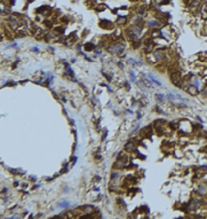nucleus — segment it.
<instances>
[{"label": "nucleus", "mask_w": 207, "mask_h": 219, "mask_svg": "<svg viewBox=\"0 0 207 219\" xmlns=\"http://www.w3.org/2000/svg\"><path fill=\"white\" fill-rule=\"evenodd\" d=\"M82 210H84L85 213H92V212H93V206H84V208H82Z\"/></svg>", "instance_id": "ddd939ff"}, {"label": "nucleus", "mask_w": 207, "mask_h": 219, "mask_svg": "<svg viewBox=\"0 0 207 219\" xmlns=\"http://www.w3.org/2000/svg\"><path fill=\"white\" fill-rule=\"evenodd\" d=\"M58 206H60V208H68V206H69V202L63 201L62 203H60V204H58Z\"/></svg>", "instance_id": "dca6fc26"}, {"label": "nucleus", "mask_w": 207, "mask_h": 219, "mask_svg": "<svg viewBox=\"0 0 207 219\" xmlns=\"http://www.w3.org/2000/svg\"><path fill=\"white\" fill-rule=\"evenodd\" d=\"M99 25L102 29H112V23L110 22L109 20H101L99 22Z\"/></svg>", "instance_id": "6e6552de"}, {"label": "nucleus", "mask_w": 207, "mask_h": 219, "mask_svg": "<svg viewBox=\"0 0 207 219\" xmlns=\"http://www.w3.org/2000/svg\"><path fill=\"white\" fill-rule=\"evenodd\" d=\"M96 49V46H95L93 43H87L85 44V51L87 52H92V51H95Z\"/></svg>", "instance_id": "9d476101"}, {"label": "nucleus", "mask_w": 207, "mask_h": 219, "mask_svg": "<svg viewBox=\"0 0 207 219\" xmlns=\"http://www.w3.org/2000/svg\"><path fill=\"white\" fill-rule=\"evenodd\" d=\"M153 49H155L153 41H152V43H149V44H145V53H151Z\"/></svg>", "instance_id": "9b49d317"}, {"label": "nucleus", "mask_w": 207, "mask_h": 219, "mask_svg": "<svg viewBox=\"0 0 207 219\" xmlns=\"http://www.w3.org/2000/svg\"><path fill=\"white\" fill-rule=\"evenodd\" d=\"M130 79H132L133 82H136V78H135V74H134L133 71H130Z\"/></svg>", "instance_id": "f3484780"}, {"label": "nucleus", "mask_w": 207, "mask_h": 219, "mask_svg": "<svg viewBox=\"0 0 207 219\" xmlns=\"http://www.w3.org/2000/svg\"><path fill=\"white\" fill-rule=\"evenodd\" d=\"M186 92L189 93L190 95H194V97H196V95H198L199 94V88L196 87V86H194V85H190L189 87H188V90H186Z\"/></svg>", "instance_id": "1a4fd4ad"}, {"label": "nucleus", "mask_w": 207, "mask_h": 219, "mask_svg": "<svg viewBox=\"0 0 207 219\" xmlns=\"http://www.w3.org/2000/svg\"><path fill=\"white\" fill-rule=\"evenodd\" d=\"M153 56H155L156 62H163L165 61V59L167 57V55H166V53H165V51L163 48H158L153 52Z\"/></svg>", "instance_id": "20e7f679"}, {"label": "nucleus", "mask_w": 207, "mask_h": 219, "mask_svg": "<svg viewBox=\"0 0 207 219\" xmlns=\"http://www.w3.org/2000/svg\"><path fill=\"white\" fill-rule=\"evenodd\" d=\"M128 164H130V156L121 155V156H119V159L115 164V167L116 169H125V167H128Z\"/></svg>", "instance_id": "7ed1b4c3"}, {"label": "nucleus", "mask_w": 207, "mask_h": 219, "mask_svg": "<svg viewBox=\"0 0 207 219\" xmlns=\"http://www.w3.org/2000/svg\"><path fill=\"white\" fill-rule=\"evenodd\" d=\"M31 51H32V52H38L39 48L38 47H33V48H31Z\"/></svg>", "instance_id": "6ab92c4d"}, {"label": "nucleus", "mask_w": 207, "mask_h": 219, "mask_svg": "<svg viewBox=\"0 0 207 219\" xmlns=\"http://www.w3.org/2000/svg\"><path fill=\"white\" fill-rule=\"evenodd\" d=\"M160 21L159 20H157V18H155V20H150L149 22H148V26L150 28V29H159L160 26Z\"/></svg>", "instance_id": "0eeeda50"}, {"label": "nucleus", "mask_w": 207, "mask_h": 219, "mask_svg": "<svg viewBox=\"0 0 207 219\" xmlns=\"http://www.w3.org/2000/svg\"><path fill=\"white\" fill-rule=\"evenodd\" d=\"M117 23H118L119 25L126 24V23H127V17H125V16H119V17H118V20H117Z\"/></svg>", "instance_id": "f8f14e48"}, {"label": "nucleus", "mask_w": 207, "mask_h": 219, "mask_svg": "<svg viewBox=\"0 0 207 219\" xmlns=\"http://www.w3.org/2000/svg\"><path fill=\"white\" fill-rule=\"evenodd\" d=\"M125 150L130 152V153H132V152H136V150H137V146H136V144H135L133 140H130L125 145Z\"/></svg>", "instance_id": "423d86ee"}, {"label": "nucleus", "mask_w": 207, "mask_h": 219, "mask_svg": "<svg viewBox=\"0 0 207 219\" xmlns=\"http://www.w3.org/2000/svg\"><path fill=\"white\" fill-rule=\"evenodd\" d=\"M124 51H125V46L121 43H115L108 47V52L111 54H116V55H120Z\"/></svg>", "instance_id": "f03ea898"}, {"label": "nucleus", "mask_w": 207, "mask_h": 219, "mask_svg": "<svg viewBox=\"0 0 207 219\" xmlns=\"http://www.w3.org/2000/svg\"><path fill=\"white\" fill-rule=\"evenodd\" d=\"M171 82L173 83V85H175V86L181 88L182 83H183V77H182L181 72L179 70L172 71V74H171Z\"/></svg>", "instance_id": "f257e3e1"}, {"label": "nucleus", "mask_w": 207, "mask_h": 219, "mask_svg": "<svg viewBox=\"0 0 207 219\" xmlns=\"http://www.w3.org/2000/svg\"><path fill=\"white\" fill-rule=\"evenodd\" d=\"M196 192L201 195V196H207V182H200L198 185V187L196 189Z\"/></svg>", "instance_id": "39448f33"}, {"label": "nucleus", "mask_w": 207, "mask_h": 219, "mask_svg": "<svg viewBox=\"0 0 207 219\" xmlns=\"http://www.w3.org/2000/svg\"><path fill=\"white\" fill-rule=\"evenodd\" d=\"M62 22H63V23H68V22H69V20H68V17H66V16H63V17H62Z\"/></svg>", "instance_id": "a211bd4d"}, {"label": "nucleus", "mask_w": 207, "mask_h": 219, "mask_svg": "<svg viewBox=\"0 0 207 219\" xmlns=\"http://www.w3.org/2000/svg\"><path fill=\"white\" fill-rule=\"evenodd\" d=\"M130 1H137V0H130Z\"/></svg>", "instance_id": "aec40b11"}, {"label": "nucleus", "mask_w": 207, "mask_h": 219, "mask_svg": "<svg viewBox=\"0 0 207 219\" xmlns=\"http://www.w3.org/2000/svg\"><path fill=\"white\" fill-rule=\"evenodd\" d=\"M120 177V173L118 172V171H113L112 175H111V179H117V178H119Z\"/></svg>", "instance_id": "2eb2a0df"}, {"label": "nucleus", "mask_w": 207, "mask_h": 219, "mask_svg": "<svg viewBox=\"0 0 207 219\" xmlns=\"http://www.w3.org/2000/svg\"><path fill=\"white\" fill-rule=\"evenodd\" d=\"M156 99L159 101V102H164L165 95H163V94H156Z\"/></svg>", "instance_id": "4468645a"}]
</instances>
